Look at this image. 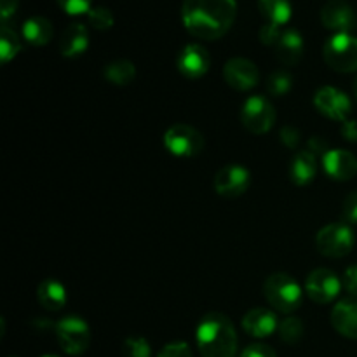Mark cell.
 Segmentation results:
<instances>
[{
    "label": "cell",
    "instance_id": "obj_1",
    "mask_svg": "<svg viewBox=\"0 0 357 357\" xmlns=\"http://www.w3.org/2000/svg\"><path fill=\"white\" fill-rule=\"evenodd\" d=\"M237 0H183L181 21L187 31L202 40H216L232 28Z\"/></svg>",
    "mask_w": 357,
    "mask_h": 357
},
{
    "label": "cell",
    "instance_id": "obj_2",
    "mask_svg": "<svg viewBox=\"0 0 357 357\" xmlns=\"http://www.w3.org/2000/svg\"><path fill=\"white\" fill-rule=\"evenodd\" d=\"M195 344L202 357H236L237 333L232 321L220 312H209L199 321Z\"/></svg>",
    "mask_w": 357,
    "mask_h": 357
},
{
    "label": "cell",
    "instance_id": "obj_3",
    "mask_svg": "<svg viewBox=\"0 0 357 357\" xmlns=\"http://www.w3.org/2000/svg\"><path fill=\"white\" fill-rule=\"evenodd\" d=\"M264 295L272 309L282 314H291L300 309L303 302V291L298 282L284 272L268 275L264 284Z\"/></svg>",
    "mask_w": 357,
    "mask_h": 357
},
{
    "label": "cell",
    "instance_id": "obj_4",
    "mask_svg": "<svg viewBox=\"0 0 357 357\" xmlns=\"http://www.w3.org/2000/svg\"><path fill=\"white\" fill-rule=\"evenodd\" d=\"M323 58L335 72H357V37L351 33L331 35L323 47Z\"/></svg>",
    "mask_w": 357,
    "mask_h": 357
},
{
    "label": "cell",
    "instance_id": "obj_5",
    "mask_svg": "<svg viewBox=\"0 0 357 357\" xmlns=\"http://www.w3.org/2000/svg\"><path fill=\"white\" fill-rule=\"evenodd\" d=\"M56 340L65 354L80 356L89 349V324L79 316H66L54 324Z\"/></svg>",
    "mask_w": 357,
    "mask_h": 357
},
{
    "label": "cell",
    "instance_id": "obj_6",
    "mask_svg": "<svg viewBox=\"0 0 357 357\" xmlns=\"http://www.w3.org/2000/svg\"><path fill=\"white\" fill-rule=\"evenodd\" d=\"M354 232L347 223H330L316 236V248L323 257L344 258L354 248Z\"/></svg>",
    "mask_w": 357,
    "mask_h": 357
},
{
    "label": "cell",
    "instance_id": "obj_7",
    "mask_svg": "<svg viewBox=\"0 0 357 357\" xmlns=\"http://www.w3.org/2000/svg\"><path fill=\"white\" fill-rule=\"evenodd\" d=\"M241 122L253 135H265L275 124V110L261 94H255L244 101L241 108Z\"/></svg>",
    "mask_w": 357,
    "mask_h": 357
},
{
    "label": "cell",
    "instance_id": "obj_8",
    "mask_svg": "<svg viewBox=\"0 0 357 357\" xmlns=\"http://www.w3.org/2000/svg\"><path fill=\"white\" fill-rule=\"evenodd\" d=\"M164 146L176 157H195L204 149V136L188 124H174L164 135Z\"/></svg>",
    "mask_w": 357,
    "mask_h": 357
},
{
    "label": "cell",
    "instance_id": "obj_9",
    "mask_svg": "<svg viewBox=\"0 0 357 357\" xmlns=\"http://www.w3.org/2000/svg\"><path fill=\"white\" fill-rule=\"evenodd\" d=\"M342 282L335 272L328 271V268H316L309 274L305 281V291L307 296L312 300L314 303L319 305H326L331 303L338 296L342 289Z\"/></svg>",
    "mask_w": 357,
    "mask_h": 357
},
{
    "label": "cell",
    "instance_id": "obj_10",
    "mask_svg": "<svg viewBox=\"0 0 357 357\" xmlns=\"http://www.w3.org/2000/svg\"><path fill=\"white\" fill-rule=\"evenodd\" d=\"M314 107L317 108L319 114L331 119V121L345 122L349 119V114H351L352 103L344 91L337 89V87L324 86L314 94Z\"/></svg>",
    "mask_w": 357,
    "mask_h": 357
},
{
    "label": "cell",
    "instance_id": "obj_11",
    "mask_svg": "<svg viewBox=\"0 0 357 357\" xmlns=\"http://www.w3.org/2000/svg\"><path fill=\"white\" fill-rule=\"evenodd\" d=\"M215 190L222 197H239L250 188L251 173L241 164H229L215 174Z\"/></svg>",
    "mask_w": 357,
    "mask_h": 357
},
{
    "label": "cell",
    "instance_id": "obj_12",
    "mask_svg": "<svg viewBox=\"0 0 357 357\" xmlns=\"http://www.w3.org/2000/svg\"><path fill=\"white\" fill-rule=\"evenodd\" d=\"M321 23L335 33H351L357 24V17L349 2L330 0L321 9Z\"/></svg>",
    "mask_w": 357,
    "mask_h": 357
},
{
    "label": "cell",
    "instance_id": "obj_13",
    "mask_svg": "<svg viewBox=\"0 0 357 357\" xmlns=\"http://www.w3.org/2000/svg\"><path fill=\"white\" fill-rule=\"evenodd\" d=\"M223 79L232 89L250 91L260 80V72L251 59L232 58L223 66Z\"/></svg>",
    "mask_w": 357,
    "mask_h": 357
},
{
    "label": "cell",
    "instance_id": "obj_14",
    "mask_svg": "<svg viewBox=\"0 0 357 357\" xmlns=\"http://www.w3.org/2000/svg\"><path fill=\"white\" fill-rule=\"evenodd\" d=\"M176 66L180 73L187 79H201L211 66L209 52L199 44H187L176 58Z\"/></svg>",
    "mask_w": 357,
    "mask_h": 357
},
{
    "label": "cell",
    "instance_id": "obj_15",
    "mask_svg": "<svg viewBox=\"0 0 357 357\" xmlns=\"http://www.w3.org/2000/svg\"><path fill=\"white\" fill-rule=\"evenodd\" d=\"M323 167L331 180L347 181L357 174V159L349 150L335 149L323 157Z\"/></svg>",
    "mask_w": 357,
    "mask_h": 357
},
{
    "label": "cell",
    "instance_id": "obj_16",
    "mask_svg": "<svg viewBox=\"0 0 357 357\" xmlns=\"http://www.w3.org/2000/svg\"><path fill=\"white\" fill-rule=\"evenodd\" d=\"M279 328V321L275 312L265 309V307H257L250 312L244 314L243 317V330L253 338H267L274 335Z\"/></svg>",
    "mask_w": 357,
    "mask_h": 357
},
{
    "label": "cell",
    "instance_id": "obj_17",
    "mask_svg": "<svg viewBox=\"0 0 357 357\" xmlns=\"http://www.w3.org/2000/svg\"><path fill=\"white\" fill-rule=\"evenodd\" d=\"M274 49H275V56H278V59L282 63V65L295 66L296 63L302 59L305 44H303V37L300 35L298 30H295V28H288V30L281 31Z\"/></svg>",
    "mask_w": 357,
    "mask_h": 357
},
{
    "label": "cell",
    "instance_id": "obj_18",
    "mask_svg": "<svg viewBox=\"0 0 357 357\" xmlns=\"http://www.w3.org/2000/svg\"><path fill=\"white\" fill-rule=\"evenodd\" d=\"M89 47V31L82 23H72L59 37V52L65 58H77Z\"/></svg>",
    "mask_w": 357,
    "mask_h": 357
},
{
    "label": "cell",
    "instance_id": "obj_19",
    "mask_svg": "<svg viewBox=\"0 0 357 357\" xmlns=\"http://www.w3.org/2000/svg\"><path fill=\"white\" fill-rule=\"evenodd\" d=\"M331 324L345 338L357 340V302L344 300L331 310Z\"/></svg>",
    "mask_w": 357,
    "mask_h": 357
},
{
    "label": "cell",
    "instance_id": "obj_20",
    "mask_svg": "<svg viewBox=\"0 0 357 357\" xmlns=\"http://www.w3.org/2000/svg\"><path fill=\"white\" fill-rule=\"evenodd\" d=\"M317 174V157L309 150H300L295 153L289 164V178L298 187L312 183Z\"/></svg>",
    "mask_w": 357,
    "mask_h": 357
},
{
    "label": "cell",
    "instance_id": "obj_21",
    "mask_svg": "<svg viewBox=\"0 0 357 357\" xmlns=\"http://www.w3.org/2000/svg\"><path fill=\"white\" fill-rule=\"evenodd\" d=\"M37 300L42 309L58 312L66 305V289L56 279H44L37 288Z\"/></svg>",
    "mask_w": 357,
    "mask_h": 357
},
{
    "label": "cell",
    "instance_id": "obj_22",
    "mask_svg": "<svg viewBox=\"0 0 357 357\" xmlns=\"http://www.w3.org/2000/svg\"><path fill=\"white\" fill-rule=\"evenodd\" d=\"M52 33H54L52 23L44 16H31L23 23V38L35 47L47 45Z\"/></svg>",
    "mask_w": 357,
    "mask_h": 357
},
{
    "label": "cell",
    "instance_id": "obj_23",
    "mask_svg": "<svg viewBox=\"0 0 357 357\" xmlns=\"http://www.w3.org/2000/svg\"><path fill=\"white\" fill-rule=\"evenodd\" d=\"M258 10L268 24L282 28L293 16V6L289 0H258Z\"/></svg>",
    "mask_w": 357,
    "mask_h": 357
},
{
    "label": "cell",
    "instance_id": "obj_24",
    "mask_svg": "<svg viewBox=\"0 0 357 357\" xmlns=\"http://www.w3.org/2000/svg\"><path fill=\"white\" fill-rule=\"evenodd\" d=\"M103 75L114 86H129L136 79V68L129 59H115L105 66Z\"/></svg>",
    "mask_w": 357,
    "mask_h": 357
},
{
    "label": "cell",
    "instance_id": "obj_25",
    "mask_svg": "<svg viewBox=\"0 0 357 357\" xmlns=\"http://www.w3.org/2000/svg\"><path fill=\"white\" fill-rule=\"evenodd\" d=\"M21 51V40L16 31L7 24L0 28V59L2 63H9Z\"/></svg>",
    "mask_w": 357,
    "mask_h": 357
},
{
    "label": "cell",
    "instance_id": "obj_26",
    "mask_svg": "<svg viewBox=\"0 0 357 357\" xmlns=\"http://www.w3.org/2000/svg\"><path fill=\"white\" fill-rule=\"evenodd\" d=\"M279 337L284 344H298L303 337V323L300 321V317L295 316H288L279 323Z\"/></svg>",
    "mask_w": 357,
    "mask_h": 357
},
{
    "label": "cell",
    "instance_id": "obj_27",
    "mask_svg": "<svg viewBox=\"0 0 357 357\" xmlns=\"http://www.w3.org/2000/svg\"><path fill=\"white\" fill-rule=\"evenodd\" d=\"M293 87V77L291 73L286 72V70H275L274 73H271L267 79V93L271 96H284L291 91Z\"/></svg>",
    "mask_w": 357,
    "mask_h": 357
},
{
    "label": "cell",
    "instance_id": "obj_28",
    "mask_svg": "<svg viewBox=\"0 0 357 357\" xmlns=\"http://www.w3.org/2000/svg\"><path fill=\"white\" fill-rule=\"evenodd\" d=\"M87 20H89V24L96 30L105 31V30H110L114 26V14H112L110 9L103 6H98L93 7V9L87 13Z\"/></svg>",
    "mask_w": 357,
    "mask_h": 357
},
{
    "label": "cell",
    "instance_id": "obj_29",
    "mask_svg": "<svg viewBox=\"0 0 357 357\" xmlns=\"http://www.w3.org/2000/svg\"><path fill=\"white\" fill-rule=\"evenodd\" d=\"M122 352L124 357H152V347L143 337L126 338Z\"/></svg>",
    "mask_w": 357,
    "mask_h": 357
},
{
    "label": "cell",
    "instance_id": "obj_30",
    "mask_svg": "<svg viewBox=\"0 0 357 357\" xmlns=\"http://www.w3.org/2000/svg\"><path fill=\"white\" fill-rule=\"evenodd\" d=\"M342 218L347 225H357V192H351L342 204Z\"/></svg>",
    "mask_w": 357,
    "mask_h": 357
},
{
    "label": "cell",
    "instance_id": "obj_31",
    "mask_svg": "<svg viewBox=\"0 0 357 357\" xmlns=\"http://www.w3.org/2000/svg\"><path fill=\"white\" fill-rule=\"evenodd\" d=\"M66 14L72 16H79V14L89 13L93 9V0H56Z\"/></svg>",
    "mask_w": 357,
    "mask_h": 357
},
{
    "label": "cell",
    "instance_id": "obj_32",
    "mask_svg": "<svg viewBox=\"0 0 357 357\" xmlns=\"http://www.w3.org/2000/svg\"><path fill=\"white\" fill-rule=\"evenodd\" d=\"M157 357H192V349L187 342H171L164 345Z\"/></svg>",
    "mask_w": 357,
    "mask_h": 357
},
{
    "label": "cell",
    "instance_id": "obj_33",
    "mask_svg": "<svg viewBox=\"0 0 357 357\" xmlns=\"http://www.w3.org/2000/svg\"><path fill=\"white\" fill-rule=\"evenodd\" d=\"M281 28L279 26H274V24H268V23H265L264 26L260 28V40H261V44H265V45H271V47H274L275 45V42H278V38H279V35H281Z\"/></svg>",
    "mask_w": 357,
    "mask_h": 357
},
{
    "label": "cell",
    "instance_id": "obj_34",
    "mask_svg": "<svg viewBox=\"0 0 357 357\" xmlns=\"http://www.w3.org/2000/svg\"><path fill=\"white\" fill-rule=\"evenodd\" d=\"M279 136H281V142L284 143V146H288V149H296V146H298L300 132L295 126H282Z\"/></svg>",
    "mask_w": 357,
    "mask_h": 357
},
{
    "label": "cell",
    "instance_id": "obj_35",
    "mask_svg": "<svg viewBox=\"0 0 357 357\" xmlns=\"http://www.w3.org/2000/svg\"><path fill=\"white\" fill-rule=\"evenodd\" d=\"M241 357H278L274 349L265 344H253L243 351Z\"/></svg>",
    "mask_w": 357,
    "mask_h": 357
},
{
    "label": "cell",
    "instance_id": "obj_36",
    "mask_svg": "<svg viewBox=\"0 0 357 357\" xmlns=\"http://www.w3.org/2000/svg\"><path fill=\"white\" fill-rule=\"evenodd\" d=\"M342 284H344L345 291H347L349 295L356 296L357 298V265H352V267H349L347 271H345Z\"/></svg>",
    "mask_w": 357,
    "mask_h": 357
},
{
    "label": "cell",
    "instance_id": "obj_37",
    "mask_svg": "<svg viewBox=\"0 0 357 357\" xmlns=\"http://www.w3.org/2000/svg\"><path fill=\"white\" fill-rule=\"evenodd\" d=\"M307 150L312 152L316 157L321 155V159L326 155V152H330V149H328V142L324 138H321V136H312V138L307 142Z\"/></svg>",
    "mask_w": 357,
    "mask_h": 357
},
{
    "label": "cell",
    "instance_id": "obj_38",
    "mask_svg": "<svg viewBox=\"0 0 357 357\" xmlns=\"http://www.w3.org/2000/svg\"><path fill=\"white\" fill-rule=\"evenodd\" d=\"M20 6V0H0V16H2V24H7V21L10 20V16H14V13L17 10Z\"/></svg>",
    "mask_w": 357,
    "mask_h": 357
},
{
    "label": "cell",
    "instance_id": "obj_39",
    "mask_svg": "<svg viewBox=\"0 0 357 357\" xmlns=\"http://www.w3.org/2000/svg\"><path fill=\"white\" fill-rule=\"evenodd\" d=\"M342 136H344L347 142L356 143L357 142V121H345L342 122V129H340Z\"/></svg>",
    "mask_w": 357,
    "mask_h": 357
},
{
    "label": "cell",
    "instance_id": "obj_40",
    "mask_svg": "<svg viewBox=\"0 0 357 357\" xmlns=\"http://www.w3.org/2000/svg\"><path fill=\"white\" fill-rule=\"evenodd\" d=\"M354 96H356V100H357V79H356V82H354Z\"/></svg>",
    "mask_w": 357,
    "mask_h": 357
},
{
    "label": "cell",
    "instance_id": "obj_41",
    "mask_svg": "<svg viewBox=\"0 0 357 357\" xmlns=\"http://www.w3.org/2000/svg\"><path fill=\"white\" fill-rule=\"evenodd\" d=\"M44 357H59V356H44Z\"/></svg>",
    "mask_w": 357,
    "mask_h": 357
},
{
    "label": "cell",
    "instance_id": "obj_42",
    "mask_svg": "<svg viewBox=\"0 0 357 357\" xmlns=\"http://www.w3.org/2000/svg\"><path fill=\"white\" fill-rule=\"evenodd\" d=\"M9 357H14V356H9Z\"/></svg>",
    "mask_w": 357,
    "mask_h": 357
}]
</instances>
